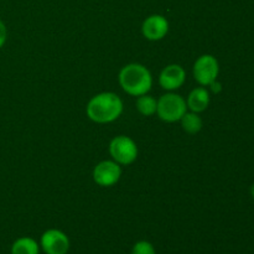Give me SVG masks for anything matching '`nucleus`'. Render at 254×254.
<instances>
[{"label":"nucleus","instance_id":"obj_1","mask_svg":"<svg viewBox=\"0 0 254 254\" xmlns=\"http://www.w3.org/2000/svg\"><path fill=\"white\" fill-rule=\"evenodd\" d=\"M123 112V102L112 92H104L94 96L87 104V116L96 123H111L119 118Z\"/></svg>","mask_w":254,"mask_h":254},{"label":"nucleus","instance_id":"obj_2","mask_svg":"<svg viewBox=\"0 0 254 254\" xmlns=\"http://www.w3.org/2000/svg\"><path fill=\"white\" fill-rule=\"evenodd\" d=\"M119 83L128 94L140 97L150 91L153 78L145 66L140 64H130L124 66L119 72Z\"/></svg>","mask_w":254,"mask_h":254},{"label":"nucleus","instance_id":"obj_3","mask_svg":"<svg viewBox=\"0 0 254 254\" xmlns=\"http://www.w3.org/2000/svg\"><path fill=\"white\" fill-rule=\"evenodd\" d=\"M186 109H188V104L183 97L179 94L169 93L161 96V98L158 101L156 113L161 121L173 123L183 118L184 114L186 113Z\"/></svg>","mask_w":254,"mask_h":254},{"label":"nucleus","instance_id":"obj_4","mask_svg":"<svg viewBox=\"0 0 254 254\" xmlns=\"http://www.w3.org/2000/svg\"><path fill=\"white\" fill-rule=\"evenodd\" d=\"M109 153L116 163L121 165H129L135 161L138 156V148L133 139L126 135H119L111 141Z\"/></svg>","mask_w":254,"mask_h":254},{"label":"nucleus","instance_id":"obj_5","mask_svg":"<svg viewBox=\"0 0 254 254\" xmlns=\"http://www.w3.org/2000/svg\"><path fill=\"white\" fill-rule=\"evenodd\" d=\"M220 66L212 55H202L193 64V77L201 86H210L217 79Z\"/></svg>","mask_w":254,"mask_h":254},{"label":"nucleus","instance_id":"obj_6","mask_svg":"<svg viewBox=\"0 0 254 254\" xmlns=\"http://www.w3.org/2000/svg\"><path fill=\"white\" fill-rule=\"evenodd\" d=\"M42 251L46 254H67L69 250V240L60 230H47L40 241Z\"/></svg>","mask_w":254,"mask_h":254},{"label":"nucleus","instance_id":"obj_7","mask_svg":"<svg viewBox=\"0 0 254 254\" xmlns=\"http://www.w3.org/2000/svg\"><path fill=\"white\" fill-rule=\"evenodd\" d=\"M122 176V169L118 163L106 160L99 163L93 170V180L102 188L116 185Z\"/></svg>","mask_w":254,"mask_h":254},{"label":"nucleus","instance_id":"obj_8","mask_svg":"<svg viewBox=\"0 0 254 254\" xmlns=\"http://www.w3.org/2000/svg\"><path fill=\"white\" fill-rule=\"evenodd\" d=\"M141 31L144 36L150 41H159L168 34L169 22L163 15H151L144 20Z\"/></svg>","mask_w":254,"mask_h":254},{"label":"nucleus","instance_id":"obj_9","mask_svg":"<svg viewBox=\"0 0 254 254\" xmlns=\"http://www.w3.org/2000/svg\"><path fill=\"white\" fill-rule=\"evenodd\" d=\"M185 78V69L180 64H169L161 71L159 83L166 91H174L183 86Z\"/></svg>","mask_w":254,"mask_h":254},{"label":"nucleus","instance_id":"obj_10","mask_svg":"<svg viewBox=\"0 0 254 254\" xmlns=\"http://www.w3.org/2000/svg\"><path fill=\"white\" fill-rule=\"evenodd\" d=\"M188 108H190L193 113H201L206 111L210 104V94L205 88H195L188 98Z\"/></svg>","mask_w":254,"mask_h":254},{"label":"nucleus","instance_id":"obj_11","mask_svg":"<svg viewBox=\"0 0 254 254\" xmlns=\"http://www.w3.org/2000/svg\"><path fill=\"white\" fill-rule=\"evenodd\" d=\"M40 246L31 237L17 238L11 246V254H39Z\"/></svg>","mask_w":254,"mask_h":254},{"label":"nucleus","instance_id":"obj_12","mask_svg":"<svg viewBox=\"0 0 254 254\" xmlns=\"http://www.w3.org/2000/svg\"><path fill=\"white\" fill-rule=\"evenodd\" d=\"M180 121L184 130L188 131L189 134H196L202 129V119L197 116V113H193V112L188 113L186 112Z\"/></svg>","mask_w":254,"mask_h":254},{"label":"nucleus","instance_id":"obj_13","mask_svg":"<svg viewBox=\"0 0 254 254\" xmlns=\"http://www.w3.org/2000/svg\"><path fill=\"white\" fill-rule=\"evenodd\" d=\"M136 108L140 112V114L145 117H150L156 113V108H158V102L148 94H143L136 99Z\"/></svg>","mask_w":254,"mask_h":254},{"label":"nucleus","instance_id":"obj_14","mask_svg":"<svg viewBox=\"0 0 254 254\" xmlns=\"http://www.w3.org/2000/svg\"><path fill=\"white\" fill-rule=\"evenodd\" d=\"M131 254H156L155 248L148 241H139L134 245Z\"/></svg>","mask_w":254,"mask_h":254},{"label":"nucleus","instance_id":"obj_15","mask_svg":"<svg viewBox=\"0 0 254 254\" xmlns=\"http://www.w3.org/2000/svg\"><path fill=\"white\" fill-rule=\"evenodd\" d=\"M6 37H7V30L6 26H5L4 22L0 20V49L4 46L5 41H6Z\"/></svg>","mask_w":254,"mask_h":254},{"label":"nucleus","instance_id":"obj_16","mask_svg":"<svg viewBox=\"0 0 254 254\" xmlns=\"http://www.w3.org/2000/svg\"><path fill=\"white\" fill-rule=\"evenodd\" d=\"M210 86H211V89H212L215 93H218V92H221V89H222V86H221L220 82H217V79H216V81H213Z\"/></svg>","mask_w":254,"mask_h":254},{"label":"nucleus","instance_id":"obj_17","mask_svg":"<svg viewBox=\"0 0 254 254\" xmlns=\"http://www.w3.org/2000/svg\"><path fill=\"white\" fill-rule=\"evenodd\" d=\"M251 195H252V197L254 198V184L252 185V188H251Z\"/></svg>","mask_w":254,"mask_h":254}]
</instances>
